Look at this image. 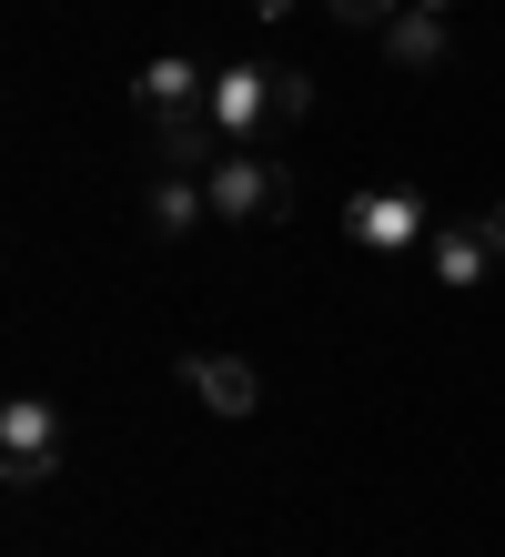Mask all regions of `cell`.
Wrapping results in <instances>:
<instances>
[{
    "label": "cell",
    "mask_w": 505,
    "mask_h": 557,
    "mask_svg": "<svg viewBox=\"0 0 505 557\" xmlns=\"http://www.w3.org/2000/svg\"><path fill=\"white\" fill-rule=\"evenodd\" d=\"M213 133L223 143H283L303 112H314V82L283 72V61H232V72H213Z\"/></svg>",
    "instance_id": "6da1fadb"
},
{
    "label": "cell",
    "mask_w": 505,
    "mask_h": 557,
    "mask_svg": "<svg viewBox=\"0 0 505 557\" xmlns=\"http://www.w3.org/2000/svg\"><path fill=\"white\" fill-rule=\"evenodd\" d=\"M202 183H213V213L223 223H253V234L293 213V162H283V143H223V162Z\"/></svg>",
    "instance_id": "7a4b0ae2"
},
{
    "label": "cell",
    "mask_w": 505,
    "mask_h": 557,
    "mask_svg": "<svg viewBox=\"0 0 505 557\" xmlns=\"http://www.w3.org/2000/svg\"><path fill=\"white\" fill-rule=\"evenodd\" d=\"M0 476L11 486H51L61 476V406L51 396H11L0 406Z\"/></svg>",
    "instance_id": "3957f363"
},
{
    "label": "cell",
    "mask_w": 505,
    "mask_h": 557,
    "mask_svg": "<svg viewBox=\"0 0 505 557\" xmlns=\"http://www.w3.org/2000/svg\"><path fill=\"white\" fill-rule=\"evenodd\" d=\"M434 234L425 223V203L404 183H364V193H344V244H364V253H415Z\"/></svg>",
    "instance_id": "277c9868"
},
{
    "label": "cell",
    "mask_w": 505,
    "mask_h": 557,
    "mask_svg": "<svg viewBox=\"0 0 505 557\" xmlns=\"http://www.w3.org/2000/svg\"><path fill=\"white\" fill-rule=\"evenodd\" d=\"M131 102H142L152 133H162V122H192L202 102H213V72H202L192 51H152V61H142V82H131Z\"/></svg>",
    "instance_id": "5b68a950"
},
{
    "label": "cell",
    "mask_w": 505,
    "mask_h": 557,
    "mask_svg": "<svg viewBox=\"0 0 505 557\" xmlns=\"http://www.w3.org/2000/svg\"><path fill=\"white\" fill-rule=\"evenodd\" d=\"M142 223H152V244H192L202 223H213V183H202L192 162H162L142 183Z\"/></svg>",
    "instance_id": "8992f818"
},
{
    "label": "cell",
    "mask_w": 505,
    "mask_h": 557,
    "mask_svg": "<svg viewBox=\"0 0 505 557\" xmlns=\"http://www.w3.org/2000/svg\"><path fill=\"white\" fill-rule=\"evenodd\" d=\"M425 264H434V284H485L495 264H505V244H495V223H434L425 234Z\"/></svg>",
    "instance_id": "52a82bcc"
},
{
    "label": "cell",
    "mask_w": 505,
    "mask_h": 557,
    "mask_svg": "<svg viewBox=\"0 0 505 557\" xmlns=\"http://www.w3.org/2000/svg\"><path fill=\"white\" fill-rule=\"evenodd\" d=\"M182 385H192L213 416H253V406H263V375L243 366V355H182Z\"/></svg>",
    "instance_id": "ba28073f"
},
{
    "label": "cell",
    "mask_w": 505,
    "mask_h": 557,
    "mask_svg": "<svg viewBox=\"0 0 505 557\" xmlns=\"http://www.w3.org/2000/svg\"><path fill=\"white\" fill-rule=\"evenodd\" d=\"M384 51L404 61V72H445V51H455L445 41V11H394L384 21Z\"/></svg>",
    "instance_id": "9c48e42d"
},
{
    "label": "cell",
    "mask_w": 505,
    "mask_h": 557,
    "mask_svg": "<svg viewBox=\"0 0 505 557\" xmlns=\"http://www.w3.org/2000/svg\"><path fill=\"white\" fill-rule=\"evenodd\" d=\"M324 11H333V21H344V30H384V21L404 11V0H324Z\"/></svg>",
    "instance_id": "30bf717a"
},
{
    "label": "cell",
    "mask_w": 505,
    "mask_h": 557,
    "mask_svg": "<svg viewBox=\"0 0 505 557\" xmlns=\"http://www.w3.org/2000/svg\"><path fill=\"white\" fill-rule=\"evenodd\" d=\"M243 11H263V21H283V11H293V0H243Z\"/></svg>",
    "instance_id": "8fae6325"
},
{
    "label": "cell",
    "mask_w": 505,
    "mask_h": 557,
    "mask_svg": "<svg viewBox=\"0 0 505 557\" xmlns=\"http://www.w3.org/2000/svg\"><path fill=\"white\" fill-rule=\"evenodd\" d=\"M485 223H495V244H505V193H495V213H485Z\"/></svg>",
    "instance_id": "7c38bea8"
},
{
    "label": "cell",
    "mask_w": 505,
    "mask_h": 557,
    "mask_svg": "<svg viewBox=\"0 0 505 557\" xmlns=\"http://www.w3.org/2000/svg\"><path fill=\"white\" fill-rule=\"evenodd\" d=\"M404 11H455V0H404Z\"/></svg>",
    "instance_id": "4fadbf2b"
}]
</instances>
